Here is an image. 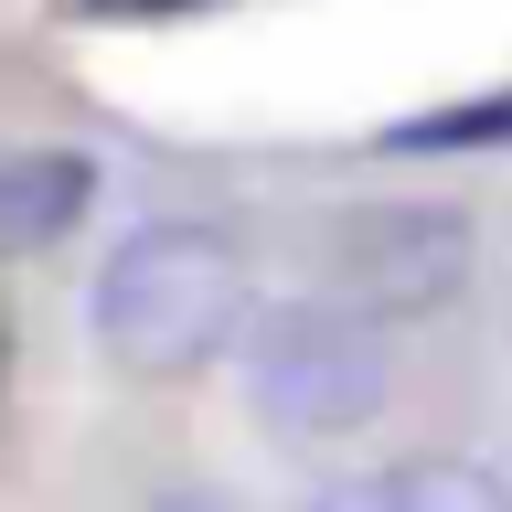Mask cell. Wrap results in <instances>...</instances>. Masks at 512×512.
Segmentation results:
<instances>
[{
  "label": "cell",
  "instance_id": "cell-1",
  "mask_svg": "<svg viewBox=\"0 0 512 512\" xmlns=\"http://www.w3.org/2000/svg\"><path fill=\"white\" fill-rule=\"evenodd\" d=\"M86 320L118 374H203L224 342H246V246L214 214L128 224L86 288Z\"/></svg>",
  "mask_w": 512,
  "mask_h": 512
},
{
  "label": "cell",
  "instance_id": "cell-2",
  "mask_svg": "<svg viewBox=\"0 0 512 512\" xmlns=\"http://www.w3.org/2000/svg\"><path fill=\"white\" fill-rule=\"evenodd\" d=\"M246 395L278 438L374 427L384 395H395L384 310H363V299H278L267 320H246Z\"/></svg>",
  "mask_w": 512,
  "mask_h": 512
},
{
  "label": "cell",
  "instance_id": "cell-3",
  "mask_svg": "<svg viewBox=\"0 0 512 512\" xmlns=\"http://www.w3.org/2000/svg\"><path fill=\"white\" fill-rule=\"evenodd\" d=\"M459 278H470V214L448 203H363L331 224V288L384 320L438 310Z\"/></svg>",
  "mask_w": 512,
  "mask_h": 512
},
{
  "label": "cell",
  "instance_id": "cell-4",
  "mask_svg": "<svg viewBox=\"0 0 512 512\" xmlns=\"http://www.w3.org/2000/svg\"><path fill=\"white\" fill-rule=\"evenodd\" d=\"M96 203V160L86 150H11L0 160V246H54L75 235Z\"/></svg>",
  "mask_w": 512,
  "mask_h": 512
},
{
  "label": "cell",
  "instance_id": "cell-5",
  "mask_svg": "<svg viewBox=\"0 0 512 512\" xmlns=\"http://www.w3.org/2000/svg\"><path fill=\"white\" fill-rule=\"evenodd\" d=\"M310 512H512V491L480 470V459H406V470H374V480L320 491Z\"/></svg>",
  "mask_w": 512,
  "mask_h": 512
},
{
  "label": "cell",
  "instance_id": "cell-6",
  "mask_svg": "<svg viewBox=\"0 0 512 512\" xmlns=\"http://www.w3.org/2000/svg\"><path fill=\"white\" fill-rule=\"evenodd\" d=\"M512 139V96H470V107H427V118H395L384 128V150L395 160H448V150H502Z\"/></svg>",
  "mask_w": 512,
  "mask_h": 512
},
{
  "label": "cell",
  "instance_id": "cell-7",
  "mask_svg": "<svg viewBox=\"0 0 512 512\" xmlns=\"http://www.w3.org/2000/svg\"><path fill=\"white\" fill-rule=\"evenodd\" d=\"M150 512H235V502H224V491H160Z\"/></svg>",
  "mask_w": 512,
  "mask_h": 512
},
{
  "label": "cell",
  "instance_id": "cell-8",
  "mask_svg": "<svg viewBox=\"0 0 512 512\" xmlns=\"http://www.w3.org/2000/svg\"><path fill=\"white\" fill-rule=\"evenodd\" d=\"M107 11H182V0H107Z\"/></svg>",
  "mask_w": 512,
  "mask_h": 512
},
{
  "label": "cell",
  "instance_id": "cell-9",
  "mask_svg": "<svg viewBox=\"0 0 512 512\" xmlns=\"http://www.w3.org/2000/svg\"><path fill=\"white\" fill-rule=\"evenodd\" d=\"M0 384H11V331H0Z\"/></svg>",
  "mask_w": 512,
  "mask_h": 512
}]
</instances>
